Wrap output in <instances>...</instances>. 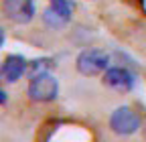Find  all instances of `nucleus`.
Instances as JSON below:
<instances>
[{"instance_id": "nucleus-1", "label": "nucleus", "mask_w": 146, "mask_h": 142, "mask_svg": "<svg viewBox=\"0 0 146 142\" xmlns=\"http://www.w3.org/2000/svg\"><path fill=\"white\" fill-rule=\"evenodd\" d=\"M57 94H59V83L47 71L36 73L29 83V98L33 102H51L57 98Z\"/></svg>"}, {"instance_id": "nucleus-2", "label": "nucleus", "mask_w": 146, "mask_h": 142, "mask_svg": "<svg viewBox=\"0 0 146 142\" xmlns=\"http://www.w3.org/2000/svg\"><path fill=\"white\" fill-rule=\"evenodd\" d=\"M110 128H112V132L118 134V136H130V134L138 132L140 118L132 108L122 106V108L114 110L112 116H110Z\"/></svg>"}, {"instance_id": "nucleus-3", "label": "nucleus", "mask_w": 146, "mask_h": 142, "mask_svg": "<svg viewBox=\"0 0 146 142\" xmlns=\"http://www.w3.org/2000/svg\"><path fill=\"white\" fill-rule=\"evenodd\" d=\"M108 63H110V57L106 55L104 51H100V49H87V51H83L81 55L77 57L75 67H77V71L81 75L91 77V75H98L100 71H104L108 67Z\"/></svg>"}, {"instance_id": "nucleus-4", "label": "nucleus", "mask_w": 146, "mask_h": 142, "mask_svg": "<svg viewBox=\"0 0 146 142\" xmlns=\"http://www.w3.org/2000/svg\"><path fill=\"white\" fill-rule=\"evenodd\" d=\"M2 10L6 19L16 25H29L35 19V2L33 0H4Z\"/></svg>"}, {"instance_id": "nucleus-5", "label": "nucleus", "mask_w": 146, "mask_h": 142, "mask_svg": "<svg viewBox=\"0 0 146 142\" xmlns=\"http://www.w3.org/2000/svg\"><path fill=\"white\" fill-rule=\"evenodd\" d=\"M104 83L120 92H128L134 87V75L124 67H110L104 73Z\"/></svg>"}, {"instance_id": "nucleus-6", "label": "nucleus", "mask_w": 146, "mask_h": 142, "mask_svg": "<svg viewBox=\"0 0 146 142\" xmlns=\"http://www.w3.org/2000/svg\"><path fill=\"white\" fill-rule=\"evenodd\" d=\"M25 71H27L25 57H21V55H8L4 59L2 67H0V75H2L4 81H8V83H16L18 79L25 75Z\"/></svg>"}, {"instance_id": "nucleus-7", "label": "nucleus", "mask_w": 146, "mask_h": 142, "mask_svg": "<svg viewBox=\"0 0 146 142\" xmlns=\"http://www.w3.org/2000/svg\"><path fill=\"white\" fill-rule=\"evenodd\" d=\"M51 8L57 12L61 19H65V21L71 19V4L67 0H51Z\"/></svg>"}, {"instance_id": "nucleus-8", "label": "nucleus", "mask_w": 146, "mask_h": 142, "mask_svg": "<svg viewBox=\"0 0 146 142\" xmlns=\"http://www.w3.org/2000/svg\"><path fill=\"white\" fill-rule=\"evenodd\" d=\"M43 19H45V23H47V25H51V27H61L63 23H67V21H65V19H61V16L55 12L53 8H49V10L45 12Z\"/></svg>"}, {"instance_id": "nucleus-9", "label": "nucleus", "mask_w": 146, "mask_h": 142, "mask_svg": "<svg viewBox=\"0 0 146 142\" xmlns=\"http://www.w3.org/2000/svg\"><path fill=\"white\" fill-rule=\"evenodd\" d=\"M2 45H4V29L0 27V49H2Z\"/></svg>"}, {"instance_id": "nucleus-10", "label": "nucleus", "mask_w": 146, "mask_h": 142, "mask_svg": "<svg viewBox=\"0 0 146 142\" xmlns=\"http://www.w3.org/2000/svg\"><path fill=\"white\" fill-rule=\"evenodd\" d=\"M4 102H6V94L0 90V104H4Z\"/></svg>"}]
</instances>
